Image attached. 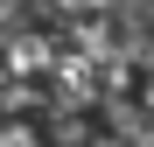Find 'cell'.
Wrapping results in <instances>:
<instances>
[{"mask_svg": "<svg viewBox=\"0 0 154 147\" xmlns=\"http://www.w3.org/2000/svg\"><path fill=\"white\" fill-rule=\"evenodd\" d=\"M0 147H35V133L28 126H0Z\"/></svg>", "mask_w": 154, "mask_h": 147, "instance_id": "2", "label": "cell"}, {"mask_svg": "<svg viewBox=\"0 0 154 147\" xmlns=\"http://www.w3.org/2000/svg\"><path fill=\"white\" fill-rule=\"evenodd\" d=\"M14 70H49V42H14Z\"/></svg>", "mask_w": 154, "mask_h": 147, "instance_id": "1", "label": "cell"}]
</instances>
